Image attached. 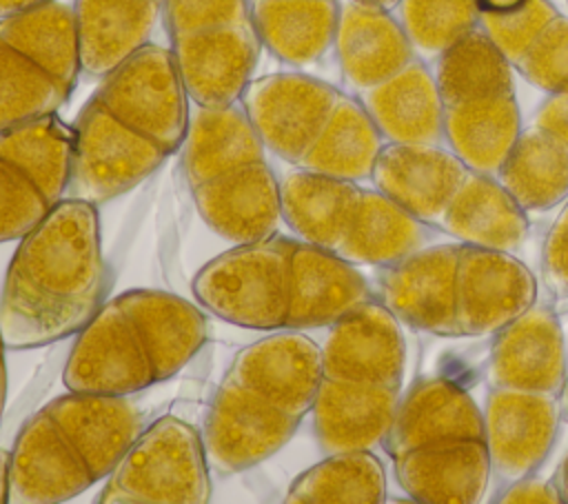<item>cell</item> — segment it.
<instances>
[{
    "label": "cell",
    "instance_id": "cell-28",
    "mask_svg": "<svg viewBox=\"0 0 568 504\" xmlns=\"http://www.w3.org/2000/svg\"><path fill=\"white\" fill-rule=\"evenodd\" d=\"M426 229L377 189H362L355 222L337 255L355 266H388L424 246Z\"/></svg>",
    "mask_w": 568,
    "mask_h": 504
},
{
    "label": "cell",
    "instance_id": "cell-9",
    "mask_svg": "<svg viewBox=\"0 0 568 504\" xmlns=\"http://www.w3.org/2000/svg\"><path fill=\"white\" fill-rule=\"evenodd\" d=\"M202 433L173 415L146 426L111 471L104 504H202L211 497Z\"/></svg>",
    "mask_w": 568,
    "mask_h": 504
},
{
    "label": "cell",
    "instance_id": "cell-21",
    "mask_svg": "<svg viewBox=\"0 0 568 504\" xmlns=\"http://www.w3.org/2000/svg\"><path fill=\"white\" fill-rule=\"evenodd\" d=\"M484 440V415L475 400L450 380L417 382L397 404L384 446L390 457L428 444Z\"/></svg>",
    "mask_w": 568,
    "mask_h": 504
},
{
    "label": "cell",
    "instance_id": "cell-32",
    "mask_svg": "<svg viewBox=\"0 0 568 504\" xmlns=\"http://www.w3.org/2000/svg\"><path fill=\"white\" fill-rule=\"evenodd\" d=\"M435 82L446 107L513 91V62L481 27L437 56Z\"/></svg>",
    "mask_w": 568,
    "mask_h": 504
},
{
    "label": "cell",
    "instance_id": "cell-13",
    "mask_svg": "<svg viewBox=\"0 0 568 504\" xmlns=\"http://www.w3.org/2000/svg\"><path fill=\"white\" fill-rule=\"evenodd\" d=\"M262 42L255 24H211L171 40V53L189 100L200 107H226L242 100L253 80Z\"/></svg>",
    "mask_w": 568,
    "mask_h": 504
},
{
    "label": "cell",
    "instance_id": "cell-16",
    "mask_svg": "<svg viewBox=\"0 0 568 504\" xmlns=\"http://www.w3.org/2000/svg\"><path fill=\"white\" fill-rule=\"evenodd\" d=\"M488 375L493 386L559 395L566 382V340L557 315L532 304L499 329Z\"/></svg>",
    "mask_w": 568,
    "mask_h": 504
},
{
    "label": "cell",
    "instance_id": "cell-48",
    "mask_svg": "<svg viewBox=\"0 0 568 504\" xmlns=\"http://www.w3.org/2000/svg\"><path fill=\"white\" fill-rule=\"evenodd\" d=\"M561 411H564V415H566V420H568V375H566V382H564V389H561Z\"/></svg>",
    "mask_w": 568,
    "mask_h": 504
},
{
    "label": "cell",
    "instance_id": "cell-12",
    "mask_svg": "<svg viewBox=\"0 0 568 504\" xmlns=\"http://www.w3.org/2000/svg\"><path fill=\"white\" fill-rule=\"evenodd\" d=\"M481 415L490 475L504 486L532 475L557 435V395L493 386Z\"/></svg>",
    "mask_w": 568,
    "mask_h": 504
},
{
    "label": "cell",
    "instance_id": "cell-3",
    "mask_svg": "<svg viewBox=\"0 0 568 504\" xmlns=\"http://www.w3.org/2000/svg\"><path fill=\"white\" fill-rule=\"evenodd\" d=\"M106 266L95 204L64 198L20 238L0 295L7 349H36L80 333L102 306Z\"/></svg>",
    "mask_w": 568,
    "mask_h": 504
},
{
    "label": "cell",
    "instance_id": "cell-11",
    "mask_svg": "<svg viewBox=\"0 0 568 504\" xmlns=\"http://www.w3.org/2000/svg\"><path fill=\"white\" fill-rule=\"evenodd\" d=\"M402 322L373 298L328 326L322 349V375L348 384L402 386L406 342Z\"/></svg>",
    "mask_w": 568,
    "mask_h": 504
},
{
    "label": "cell",
    "instance_id": "cell-36",
    "mask_svg": "<svg viewBox=\"0 0 568 504\" xmlns=\"http://www.w3.org/2000/svg\"><path fill=\"white\" fill-rule=\"evenodd\" d=\"M557 16L548 0H526L510 11H479V27L517 64Z\"/></svg>",
    "mask_w": 568,
    "mask_h": 504
},
{
    "label": "cell",
    "instance_id": "cell-4",
    "mask_svg": "<svg viewBox=\"0 0 568 504\" xmlns=\"http://www.w3.org/2000/svg\"><path fill=\"white\" fill-rule=\"evenodd\" d=\"M320 375L322 349L300 331H280L244 346L204 417L211 468L231 475L280 451L313 411Z\"/></svg>",
    "mask_w": 568,
    "mask_h": 504
},
{
    "label": "cell",
    "instance_id": "cell-45",
    "mask_svg": "<svg viewBox=\"0 0 568 504\" xmlns=\"http://www.w3.org/2000/svg\"><path fill=\"white\" fill-rule=\"evenodd\" d=\"M4 340L0 333V417H2V409H4V395H7V369H4Z\"/></svg>",
    "mask_w": 568,
    "mask_h": 504
},
{
    "label": "cell",
    "instance_id": "cell-35",
    "mask_svg": "<svg viewBox=\"0 0 568 504\" xmlns=\"http://www.w3.org/2000/svg\"><path fill=\"white\" fill-rule=\"evenodd\" d=\"M399 22L415 51L439 56L479 27L477 0H399Z\"/></svg>",
    "mask_w": 568,
    "mask_h": 504
},
{
    "label": "cell",
    "instance_id": "cell-47",
    "mask_svg": "<svg viewBox=\"0 0 568 504\" xmlns=\"http://www.w3.org/2000/svg\"><path fill=\"white\" fill-rule=\"evenodd\" d=\"M353 2H362V4H371V7H379V9H393L399 4V0H353Z\"/></svg>",
    "mask_w": 568,
    "mask_h": 504
},
{
    "label": "cell",
    "instance_id": "cell-27",
    "mask_svg": "<svg viewBox=\"0 0 568 504\" xmlns=\"http://www.w3.org/2000/svg\"><path fill=\"white\" fill-rule=\"evenodd\" d=\"M519 135L521 113L513 91L446 107L444 140L473 173L497 175Z\"/></svg>",
    "mask_w": 568,
    "mask_h": 504
},
{
    "label": "cell",
    "instance_id": "cell-20",
    "mask_svg": "<svg viewBox=\"0 0 568 504\" xmlns=\"http://www.w3.org/2000/svg\"><path fill=\"white\" fill-rule=\"evenodd\" d=\"M399 404V389L382 384H348L320 377L313 426L326 453L371 451L382 444Z\"/></svg>",
    "mask_w": 568,
    "mask_h": 504
},
{
    "label": "cell",
    "instance_id": "cell-23",
    "mask_svg": "<svg viewBox=\"0 0 568 504\" xmlns=\"http://www.w3.org/2000/svg\"><path fill=\"white\" fill-rule=\"evenodd\" d=\"M362 189L355 180L291 169L280 178L282 220L300 240L337 255L355 222Z\"/></svg>",
    "mask_w": 568,
    "mask_h": 504
},
{
    "label": "cell",
    "instance_id": "cell-44",
    "mask_svg": "<svg viewBox=\"0 0 568 504\" xmlns=\"http://www.w3.org/2000/svg\"><path fill=\"white\" fill-rule=\"evenodd\" d=\"M524 2L526 0H477L479 11H510Z\"/></svg>",
    "mask_w": 568,
    "mask_h": 504
},
{
    "label": "cell",
    "instance_id": "cell-30",
    "mask_svg": "<svg viewBox=\"0 0 568 504\" xmlns=\"http://www.w3.org/2000/svg\"><path fill=\"white\" fill-rule=\"evenodd\" d=\"M382 147L384 138L362 100L342 93L302 169L359 182L371 178Z\"/></svg>",
    "mask_w": 568,
    "mask_h": 504
},
{
    "label": "cell",
    "instance_id": "cell-25",
    "mask_svg": "<svg viewBox=\"0 0 568 504\" xmlns=\"http://www.w3.org/2000/svg\"><path fill=\"white\" fill-rule=\"evenodd\" d=\"M462 244L513 251L528 235V218L497 175L468 173L437 222Z\"/></svg>",
    "mask_w": 568,
    "mask_h": 504
},
{
    "label": "cell",
    "instance_id": "cell-7",
    "mask_svg": "<svg viewBox=\"0 0 568 504\" xmlns=\"http://www.w3.org/2000/svg\"><path fill=\"white\" fill-rule=\"evenodd\" d=\"M182 167L197 213L217 235L242 244L275 233L282 220L280 178L242 102H191Z\"/></svg>",
    "mask_w": 568,
    "mask_h": 504
},
{
    "label": "cell",
    "instance_id": "cell-22",
    "mask_svg": "<svg viewBox=\"0 0 568 504\" xmlns=\"http://www.w3.org/2000/svg\"><path fill=\"white\" fill-rule=\"evenodd\" d=\"M386 142L442 144L446 104L430 73L413 60L388 80L359 93Z\"/></svg>",
    "mask_w": 568,
    "mask_h": 504
},
{
    "label": "cell",
    "instance_id": "cell-38",
    "mask_svg": "<svg viewBox=\"0 0 568 504\" xmlns=\"http://www.w3.org/2000/svg\"><path fill=\"white\" fill-rule=\"evenodd\" d=\"M248 0H162V22L169 40L211 24L251 22Z\"/></svg>",
    "mask_w": 568,
    "mask_h": 504
},
{
    "label": "cell",
    "instance_id": "cell-39",
    "mask_svg": "<svg viewBox=\"0 0 568 504\" xmlns=\"http://www.w3.org/2000/svg\"><path fill=\"white\" fill-rule=\"evenodd\" d=\"M541 266L548 289L557 295H568V204L546 235Z\"/></svg>",
    "mask_w": 568,
    "mask_h": 504
},
{
    "label": "cell",
    "instance_id": "cell-2",
    "mask_svg": "<svg viewBox=\"0 0 568 504\" xmlns=\"http://www.w3.org/2000/svg\"><path fill=\"white\" fill-rule=\"evenodd\" d=\"M193 293L215 317L257 331H308L371 300L355 264L311 242L264 235L213 258Z\"/></svg>",
    "mask_w": 568,
    "mask_h": 504
},
{
    "label": "cell",
    "instance_id": "cell-8",
    "mask_svg": "<svg viewBox=\"0 0 568 504\" xmlns=\"http://www.w3.org/2000/svg\"><path fill=\"white\" fill-rule=\"evenodd\" d=\"M73 127L55 113L0 131V242L20 240L67 195Z\"/></svg>",
    "mask_w": 568,
    "mask_h": 504
},
{
    "label": "cell",
    "instance_id": "cell-5",
    "mask_svg": "<svg viewBox=\"0 0 568 504\" xmlns=\"http://www.w3.org/2000/svg\"><path fill=\"white\" fill-rule=\"evenodd\" d=\"M146 429L133 395L71 391L40 409L11 451L9 502L51 504L75 497L111 475Z\"/></svg>",
    "mask_w": 568,
    "mask_h": 504
},
{
    "label": "cell",
    "instance_id": "cell-37",
    "mask_svg": "<svg viewBox=\"0 0 568 504\" xmlns=\"http://www.w3.org/2000/svg\"><path fill=\"white\" fill-rule=\"evenodd\" d=\"M515 67L546 93L568 89V18L557 16Z\"/></svg>",
    "mask_w": 568,
    "mask_h": 504
},
{
    "label": "cell",
    "instance_id": "cell-40",
    "mask_svg": "<svg viewBox=\"0 0 568 504\" xmlns=\"http://www.w3.org/2000/svg\"><path fill=\"white\" fill-rule=\"evenodd\" d=\"M499 502H504V504H559V502H564V497L557 486L528 475V477H521V480L504 486Z\"/></svg>",
    "mask_w": 568,
    "mask_h": 504
},
{
    "label": "cell",
    "instance_id": "cell-29",
    "mask_svg": "<svg viewBox=\"0 0 568 504\" xmlns=\"http://www.w3.org/2000/svg\"><path fill=\"white\" fill-rule=\"evenodd\" d=\"M0 40L36 56L73 91L82 71L73 0H47L0 20Z\"/></svg>",
    "mask_w": 568,
    "mask_h": 504
},
{
    "label": "cell",
    "instance_id": "cell-34",
    "mask_svg": "<svg viewBox=\"0 0 568 504\" xmlns=\"http://www.w3.org/2000/svg\"><path fill=\"white\" fill-rule=\"evenodd\" d=\"M69 93L36 56L0 40V131L55 113Z\"/></svg>",
    "mask_w": 568,
    "mask_h": 504
},
{
    "label": "cell",
    "instance_id": "cell-1",
    "mask_svg": "<svg viewBox=\"0 0 568 504\" xmlns=\"http://www.w3.org/2000/svg\"><path fill=\"white\" fill-rule=\"evenodd\" d=\"M191 100L171 49L144 44L84 104L73 127L67 198L106 202L149 178L182 149Z\"/></svg>",
    "mask_w": 568,
    "mask_h": 504
},
{
    "label": "cell",
    "instance_id": "cell-24",
    "mask_svg": "<svg viewBox=\"0 0 568 504\" xmlns=\"http://www.w3.org/2000/svg\"><path fill=\"white\" fill-rule=\"evenodd\" d=\"M82 71L106 75L149 44L162 18L160 0H73Z\"/></svg>",
    "mask_w": 568,
    "mask_h": 504
},
{
    "label": "cell",
    "instance_id": "cell-33",
    "mask_svg": "<svg viewBox=\"0 0 568 504\" xmlns=\"http://www.w3.org/2000/svg\"><path fill=\"white\" fill-rule=\"evenodd\" d=\"M386 497V473L371 451L328 453L304 471L284 502L295 504H379Z\"/></svg>",
    "mask_w": 568,
    "mask_h": 504
},
{
    "label": "cell",
    "instance_id": "cell-14",
    "mask_svg": "<svg viewBox=\"0 0 568 504\" xmlns=\"http://www.w3.org/2000/svg\"><path fill=\"white\" fill-rule=\"evenodd\" d=\"M537 280L510 251L459 244V335H490L535 304Z\"/></svg>",
    "mask_w": 568,
    "mask_h": 504
},
{
    "label": "cell",
    "instance_id": "cell-49",
    "mask_svg": "<svg viewBox=\"0 0 568 504\" xmlns=\"http://www.w3.org/2000/svg\"><path fill=\"white\" fill-rule=\"evenodd\" d=\"M160 2H162V0H160Z\"/></svg>",
    "mask_w": 568,
    "mask_h": 504
},
{
    "label": "cell",
    "instance_id": "cell-41",
    "mask_svg": "<svg viewBox=\"0 0 568 504\" xmlns=\"http://www.w3.org/2000/svg\"><path fill=\"white\" fill-rule=\"evenodd\" d=\"M535 127L568 144V89L548 93L537 109Z\"/></svg>",
    "mask_w": 568,
    "mask_h": 504
},
{
    "label": "cell",
    "instance_id": "cell-42",
    "mask_svg": "<svg viewBox=\"0 0 568 504\" xmlns=\"http://www.w3.org/2000/svg\"><path fill=\"white\" fill-rule=\"evenodd\" d=\"M9 468H11V453L0 448V504L9 502Z\"/></svg>",
    "mask_w": 568,
    "mask_h": 504
},
{
    "label": "cell",
    "instance_id": "cell-26",
    "mask_svg": "<svg viewBox=\"0 0 568 504\" xmlns=\"http://www.w3.org/2000/svg\"><path fill=\"white\" fill-rule=\"evenodd\" d=\"M248 4L262 47L280 62L306 69L333 49L337 0H248Z\"/></svg>",
    "mask_w": 568,
    "mask_h": 504
},
{
    "label": "cell",
    "instance_id": "cell-43",
    "mask_svg": "<svg viewBox=\"0 0 568 504\" xmlns=\"http://www.w3.org/2000/svg\"><path fill=\"white\" fill-rule=\"evenodd\" d=\"M47 0H0V20L9 18L13 13H20L24 9H31L36 4H42Z\"/></svg>",
    "mask_w": 568,
    "mask_h": 504
},
{
    "label": "cell",
    "instance_id": "cell-31",
    "mask_svg": "<svg viewBox=\"0 0 568 504\" xmlns=\"http://www.w3.org/2000/svg\"><path fill=\"white\" fill-rule=\"evenodd\" d=\"M497 180L524 211H544L568 198V144L532 127L521 131Z\"/></svg>",
    "mask_w": 568,
    "mask_h": 504
},
{
    "label": "cell",
    "instance_id": "cell-15",
    "mask_svg": "<svg viewBox=\"0 0 568 504\" xmlns=\"http://www.w3.org/2000/svg\"><path fill=\"white\" fill-rule=\"evenodd\" d=\"M457 262L459 244H435L382 266L379 302L410 329L459 335Z\"/></svg>",
    "mask_w": 568,
    "mask_h": 504
},
{
    "label": "cell",
    "instance_id": "cell-6",
    "mask_svg": "<svg viewBox=\"0 0 568 504\" xmlns=\"http://www.w3.org/2000/svg\"><path fill=\"white\" fill-rule=\"evenodd\" d=\"M206 342L204 313L164 291H126L80 331L64 366L69 391L135 395L173 377Z\"/></svg>",
    "mask_w": 568,
    "mask_h": 504
},
{
    "label": "cell",
    "instance_id": "cell-18",
    "mask_svg": "<svg viewBox=\"0 0 568 504\" xmlns=\"http://www.w3.org/2000/svg\"><path fill=\"white\" fill-rule=\"evenodd\" d=\"M393 460L402 491L424 504H475L490 480V455L481 437L417 446Z\"/></svg>",
    "mask_w": 568,
    "mask_h": 504
},
{
    "label": "cell",
    "instance_id": "cell-10",
    "mask_svg": "<svg viewBox=\"0 0 568 504\" xmlns=\"http://www.w3.org/2000/svg\"><path fill=\"white\" fill-rule=\"evenodd\" d=\"M344 91L302 71L253 78L242 107L271 155L302 169Z\"/></svg>",
    "mask_w": 568,
    "mask_h": 504
},
{
    "label": "cell",
    "instance_id": "cell-46",
    "mask_svg": "<svg viewBox=\"0 0 568 504\" xmlns=\"http://www.w3.org/2000/svg\"><path fill=\"white\" fill-rule=\"evenodd\" d=\"M559 493H561V497H564V502H568V457L564 460V464H561V471H559Z\"/></svg>",
    "mask_w": 568,
    "mask_h": 504
},
{
    "label": "cell",
    "instance_id": "cell-19",
    "mask_svg": "<svg viewBox=\"0 0 568 504\" xmlns=\"http://www.w3.org/2000/svg\"><path fill=\"white\" fill-rule=\"evenodd\" d=\"M333 49L344 82L357 93L388 80L413 62V44L388 9L346 0L339 4Z\"/></svg>",
    "mask_w": 568,
    "mask_h": 504
},
{
    "label": "cell",
    "instance_id": "cell-17",
    "mask_svg": "<svg viewBox=\"0 0 568 504\" xmlns=\"http://www.w3.org/2000/svg\"><path fill=\"white\" fill-rule=\"evenodd\" d=\"M470 171L442 144L386 142L373 167V184L422 222H439Z\"/></svg>",
    "mask_w": 568,
    "mask_h": 504
}]
</instances>
